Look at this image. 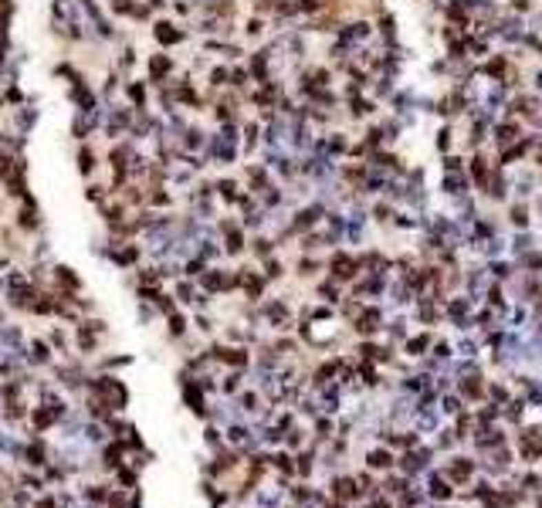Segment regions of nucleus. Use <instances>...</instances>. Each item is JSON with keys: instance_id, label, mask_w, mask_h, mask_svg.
Listing matches in <instances>:
<instances>
[{"instance_id": "nucleus-14", "label": "nucleus", "mask_w": 542, "mask_h": 508, "mask_svg": "<svg viewBox=\"0 0 542 508\" xmlns=\"http://www.w3.org/2000/svg\"><path fill=\"white\" fill-rule=\"evenodd\" d=\"M536 7H539V0H505V10H508V14H519V17H529Z\"/></svg>"}, {"instance_id": "nucleus-3", "label": "nucleus", "mask_w": 542, "mask_h": 508, "mask_svg": "<svg viewBox=\"0 0 542 508\" xmlns=\"http://www.w3.org/2000/svg\"><path fill=\"white\" fill-rule=\"evenodd\" d=\"M342 109H346L349 122H370V119L383 116V105L376 102L370 92H363V95H353V99H346V102H342Z\"/></svg>"}, {"instance_id": "nucleus-16", "label": "nucleus", "mask_w": 542, "mask_h": 508, "mask_svg": "<svg viewBox=\"0 0 542 508\" xmlns=\"http://www.w3.org/2000/svg\"><path fill=\"white\" fill-rule=\"evenodd\" d=\"M248 81H251L248 65H238V68L231 72V85H234V88H248Z\"/></svg>"}, {"instance_id": "nucleus-13", "label": "nucleus", "mask_w": 542, "mask_h": 508, "mask_svg": "<svg viewBox=\"0 0 542 508\" xmlns=\"http://www.w3.org/2000/svg\"><path fill=\"white\" fill-rule=\"evenodd\" d=\"M264 31H268V21H264L261 14H254V17H248V21H244V34H248L251 41L264 38Z\"/></svg>"}, {"instance_id": "nucleus-12", "label": "nucleus", "mask_w": 542, "mask_h": 508, "mask_svg": "<svg viewBox=\"0 0 542 508\" xmlns=\"http://www.w3.org/2000/svg\"><path fill=\"white\" fill-rule=\"evenodd\" d=\"M169 72H173V61H169L167 54H156V58L149 61V79L153 81H160L163 75H169Z\"/></svg>"}, {"instance_id": "nucleus-15", "label": "nucleus", "mask_w": 542, "mask_h": 508, "mask_svg": "<svg viewBox=\"0 0 542 508\" xmlns=\"http://www.w3.org/2000/svg\"><path fill=\"white\" fill-rule=\"evenodd\" d=\"M282 274H285L282 258H264V278H268V281H275V278H282Z\"/></svg>"}, {"instance_id": "nucleus-6", "label": "nucleus", "mask_w": 542, "mask_h": 508, "mask_svg": "<svg viewBox=\"0 0 542 508\" xmlns=\"http://www.w3.org/2000/svg\"><path fill=\"white\" fill-rule=\"evenodd\" d=\"M434 150H437L441 156L458 150V122H441V125L434 129Z\"/></svg>"}, {"instance_id": "nucleus-1", "label": "nucleus", "mask_w": 542, "mask_h": 508, "mask_svg": "<svg viewBox=\"0 0 542 508\" xmlns=\"http://www.w3.org/2000/svg\"><path fill=\"white\" fill-rule=\"evenodd\" d=\"M525 132H529V129H525V122H522V119L499 116V119H495V125H492V153H501V150L515 146Z\"/></svg>"}, {"instance_id": "nucleus-17", "label": "nucleus", "mask_w": 542, "mask_h": 508, "mask_svg": "<svg viewBox=\"0 0 542 508\" xmlns=\"http://www.w3.org/2000/svg\"><path fill=\"white\" fill-rule=\"evenodd\" d=\"M271 251H275V241H271V237H254V254H258V258H271Z\"/></svg>"}, {"instance_id": "nucleus-9", "label": "nucleus", "mask_w": 542, "mask_h": 508, "mask_svg": "<svg viewBox=\"0 0 542 508\" xmlns=\"http://www.w3.org/2000/svg\"><path fill=\"white\" fill-rule=\"evenodd\" d=\"M213 190H217V196H220L224 203H238V196H241V187H238V180H231V176L217 180V183H213Z\"/></svg>"}, {"instance_id": "nucleus-5", "label": "nucleus", "mask_w": 542, "mask_h": 508, "mask_svg": "<svg viewBox=\"0 0 542 508\" xmlns=\"http://www.w3.org/2000/svg\"><path fill=\"white\" fill-rule=\"evenodd\" d=\"M376 38L383 41V48H400L404 41H400V21H397V14L393 10H383V14H376Z\"/></svg>"}, {"instance_id": "nucleus-2", "label": "nucleus", "mask_w": 542, "mask_h": 508, "mask_svg": "<svg viewBox=\"0 0 542 508\" xmlns=\"http://www.w3.org/2000/svg\"><path fill=\"white\" fill-rule=\"evenodd\" d=\"M329 274H333L339 285L356 281V274H363V261H359V254L342 251V247H333V254H329Z\"/></svg>"}, {"instance_id": "nucleus-11", "label": "nucleus", "mask_w": 542, "mask_h": 508, "mask_svg": "<svg viewBox=\"0 0 542 508\" xmlns=\"http://www.w3.org/2000/svg\"><path fill=\"white\" fill-rule=\"evenodd\" d=\"M427 346H434V339H430L427 332H420V336H410V339L404 343L407 356H424V349H427Z\"/></svg>"}, {"instance_id": "nucleus-18", "label": "nucleus", "mask_w": 542, "mask_h": 508, "mask_svg": "<svg viewBox=\"0 0 542 508\" xmlns=\"http://www.w3.org/2000/svg\"><path fill=\"white\" fill-rule=\"evenodd\" d=\"M210 85H213V88H220V85H231V68H220V65H217V68L210 72Z\"/></svg>"}, {"instance_id": "nucleus-7", "label": "nucleus", "mask_w": 542, "mask_h": 508, "mask_svg": "<svg viewBox=\"0 0 542 508\" xmlns=\"http://www.w3.org/2000/svg\"><path fill=\"white\" fill-rule=\"evenodd\" d=\"M397 203L393 200H386V196H376L373 203H370V221H373L376 227H393V217H397Z\"/></svg>"}, {"instance_id": "nucleus-8", "label": "nucleus", "mask_w": 542, "mask_h": 508, "mask_svg": "<svg viewBox=\"0 0 542 508\" xmlns=\"http://www.w3.org/2000/svg\"><path fill=\"white\" fill-rule=\"evenodd\" d=\"M319 258L315 254H298V261H295V274L302 278V281H309V278H315L319 274Z\"/></svg>"}, {"instance_id": "nucleus-10", "label": "nucleus", "mask_w": 542, "mask_h": 508, "mask_svg": "<svg viewBox=\"0 0 542 508\" xmlns=\"http://www.w3.org/2000/svg\"><path fill=\"white\" fill-rule=\"evenodd\" d=\"M156 41H160V44H180V41H183V31H180L176 24H169V21H160V24H156Z\"/></svg>"}, {"instance_id": "nucleus-4", "label": "nucleus", "mask_w": 542, "mask_h": 508, "mask_svg": "<svg viewBox=\"0 0 542 508\" xmlns=\"http://www.w3.org/2000/svg\"><path fill=\"white\" fill-rule=\"evenodd\" d=\"M532 200H519V196H512L508 203H505V221H508V227L512 231H532Z\"/></svg>"}]
</instances>
